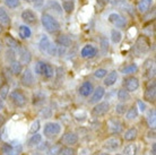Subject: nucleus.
Here are the masks:
<instances>
[{
	"label": "nucleus",
	"mask_w": 156,
	"mask_h": 155,
	"mask_svg": "<svg viewBox=\"0 0 156 155\" xmlns=\"http://www.w3.org/2000/svg\"><path fill=\"white\" fill-rule=\"evenodd\" d=\"M40 20H41L43 28L49 34H57L61 30V24H60V22L49 12H43Z\"/></svg>",
	"instance_id": "obj_1"
},
{
	"label": "nucleus",
	"mask_w": 156,
	"mask_h": 155,
	"mask_svg": "<svg viewBox=\"0 0 156 155\" xmlns=\"http://www.w3.org/2000/svg\"><path fill=\"white\" fill-rule=\"evenodd\" d=\"M34 71H35L36 75L42 76L45 79H52L55 74V67L52 66L50 62L44 61V60H39V61L35 62Z\"/></svg>",
	"instance_id": "obj_2"
},
{
	"label": "nucleus",
	"mask_w": 156,
	"mask_h": 155,
	"mask_svg": "<svg viewBox=\"0 0 156 155\" xmlns=\"http://www.w3.org/2000/svg\"><path fill=\"white\" fill-rule=\"evenodd\" d=\"M9 100L12 104L15 105L16 108H25L28 103V99L27 95L24 93L23 89L20 88H15L12 89V92L9 93Z\"/></svg>",
	"instance_id": "obj_3"
},
{
	"label": "nucleus",
	"mask_w": 156,
	"mask_h": 155,
	"mask_svg": "<svg viewBox=\"0 0 156 155\" xmlns=\"http://www.w3.org/2000/svg\"><path fill=\"white\" fill-rule=\"evenodd\" d=\"M61 134V124L55 121H49L43 127V135L48 139H53Z\"/></svg>",
	"instance_id": "obj_4"
},
{
	"label": "nucleus",
	"mask_w": 156,
	"mask_h": 155,
	"mask_svg": "<svg viewBox=\"0 0 156 155\" xmlns=\"http://www.w3.org/2000/svg\"><path fill=\"white\" fill-rule=\"evenodd\" d=\"M20 85L25 87V88H33L35 85V76L34 73L32 71L31 68L26 67L25 69H23L22 74L20 75Z\"/></svg>",
	"instance_id": "obj_5"
},
{
	"label": "nucleus",
	"mask_w": 156,
	"mask_h": 155,
	"mask_svg": "<svg viewBox=\"0 0 156 155\" xmlns=\"http://www.w3.org/2000/svg\"><path fill=\"white\" fill-rule=\"evenodd\" d=\"M149 41L145 35H139L136 40V43L133 45V53L136 56H141V54L147 53L149 50Z\"/></svg>",
	"instance_id": "obj_6"
},
{
	"label": "nucleus",
	"mask_w": 156,
	"mask_h": 155,
	"mask_svg": "<svg viewBox=\"0 0 156 155\" xmlns=\"http://www.w3.org/2000/svg\"><path fill=\"white\" fill-rule=\"evenodd\" d=\"M122 87L126 91H128L129 93H135L140 87V81H139V78L137 77V76L129 75V76L123 78V81H122Z\"/></svg>",
	"instance_id": "obj_7"
},
{
	"label": "nucleus",
	"mask_w": 156,
	"mask_h": 155,
	"mask_svg": "<svg viewBox=\"0 0 156 155\" xmlns=\"http://www.w3.org/2000/svg\"><path fill=\"white\" fill-rule=\"evenodd\" d=\"M110 109H111V104L108 101H100L98 103L94 104L90 114L94 118H102V117L106 116L110 112Z\"/></svg>",
	"instance_id": "obj_8"
},
{
	"label": "nucleus",
	"mask_w": 156,
	"mask_h": 155,
	"mask_svg": "<svg viewBox=\"0 0 156 155\" xmlns=\"http://www.w3.org/2000/svg\"><path fill=\"white\" fill-rule=\"evenodd\" d=\"M106 128H108V132L110 135H120L123 130V122L119 118H110L109 120L106 121Z\"/></svg>",
	"instance_id": "obj_9"
},
{
	"label": "nucleus",
	"mask_w": 156,
	"mask_h": 155,
	"mask_svg": "<svg viewBox=\"0 0 156 155\" xmlns=\"http://www.w3.org/2000/svg\"><path fill=\"white\" fill-rule=\"evenodd\" d=\"M144 101L151 104H155L156 101V83L155 79L148 81L144 91Z\"/></svg>",
	"instance_id": "obj_10"
},
{
	"label": "nucleus",
	"mask_w": 156,
	"mask_h": 155,
	"mask_svg": "<svg viewBox=\"0 0 156 155\" xmlns=\"http://www.w3.org/2000/svg\"><path fill=\"white\" fill-rule=\"evenodd\" d=\"M108 20L118 30H125L127 27V20L119 13H111L108 16Z\"/></svg>",
	"instance_id": "obj_11"
},
{
	"label": "nucleus",
	"mask_w": 156,
	"mask_h": 155,
	"mask_svg": "<svg viewBox=\"0 0 156 155\" xmlns=\"http://www.w3.org/2000/svg\"><path fill=\"white\" fill-rule=\"evenodd\" d=\"M20 18L24 22V24H26V25H36L37 22H39L37 14L31 8L24 9L22 14H20Z\"/></svg>",
	"instance_id": "obj_12"
},
{
	"label": "nucleus",
	"mask_w": 156,
	"mask_h": 155,
	"mask_svg": "<svg viewBox=\"0 0 156 155\" xmlns=\"http://www.w3.org/2000/svg\"><path fill=\"white\" fill-rule=\"evenodd\" d=\"M79 140V137L75 132H63L62 136L60 137V142L59 143L62 144V146H74L78 143Z\"/></svg>",
	"instance_id": "obj_13"
},
{
	"label": "nucleus",
	"mask_w": 156,
	"mask_h": 155,
	"mask_svg": "<svg viewBox=\"0 0 156 155\" xmlns=\"http://www.w3.org/2000/svg\"><path fill=\"white\" fill-rule=\"evenodd\" d=\"M121 145H122V142H121L120 138L118 136H113V137H110L106 140H104L102 147L104 148L106 152H115L120 148Z\"/></svg>",
	"instance_id": "obj_14"
},
{
	"label": "nucleus",
	"mask_w": 156,
	"mask_h": 155,
	"mask_svg": "<svg viewBox=\"0 0 156 155\" xmlns=\"http://www.w3.org/2000/svg\"><path fill=\"white\" fill-rule=\"evenodd\" d=\"M16 52H17V57H18V61L22 63V65H25V66H27V65H30L32 61V53L31 51L28 50L26 47H23V45H20L17 50H16Z\"/></svg>",
	"instance_id": "obj_15"
},
{
	"label": "nucleus",
	"mask_w": 156,
	"mask_h": 155,
	"mask_svg": "<svg viewBox=\"0 0 156 155\" xmlns=\"http://www.w3.org/2000/svg\"><path fill=\"white\" fill-rule=\"evenodd\" d=\"M23 151L22 145L17 144V145H12V144H2V146L0 148V153L1 155H20Z\"/></svg>",
	"instance_id": "obj_16"
},
{
	"label": "nucleus",
	"mask_w": 156,
	"mask_h": 155,
	"mask_svg": "<svg viewBox=\"0 0 156 155\" xmlns=\"http://www.w3.org/2000/svg\"><path fill=\"white\" fill-rule=\"evenodd\" d=\"M105 96V87L104 86H98V87H94V91L92 92L88 100V104H96L100 101L103 100V97Z\"/></svg>",
	"instance_id": "obj_17"
},
{
	"label": "nucleus",
	"mask_w": 156,
	"mask_h": 155,
	"mask_svg": "<svg viewBox=\"0 0 156 155\" xmlns=\"http://www.w3.org/2000/svg\"><path fill=\"white\" fill-rule=\"evenodd\" d=\"M98 53V49L94 44H85L80 49V57L83 59H93Z\"/></svg>",
	"instance_id": "obj_18"
},
{
	"label": "nucleus",
	"mask_w": 156,
	"mask_h": 155,
	"mask_svg": "<svg viewBox=\"0 0 156 155\" xmlns=\"http://www.w3.org/2000/svg\"><path fill=\"white\" fill-rule=\"evenodd\" d=\"M93 91H94L93 83H92L90 81H83L82 84H80V86H79L78 93H79L80 96L87 99V97L90 96V94H92Z\"/></svg>",
	"instance_id": "obj_19"
},
{
	"label": "nucleus",
	"mask_w": 156,
	"mask_h": 155,
	"mask_svg": "<svg viewBox=\"0 0 156 155\" xmlns=\"http://www.w3.org/2000/svg\"><path fill=\"white\" fill-rule=\"evenodd\" d=\"M118 79H119V71H117V70L109 71L105 77L103 78V85H104V87H112L117 84Z\"/></svg>",
	"instance_id": "obj_20"
},
{
	"label": "nucleus",
	"mask_w": 156,
	"mask_h": 155,
	"mask_svg": "<svg viewBox=\"0 0 156 155\" xmlns=\"http://www.w3.org/2000/svg\"><path fill=\"white\" fill-rule=\"evenodd\" d=\"M0 25L4 28H9L12 26V18L4 6H0Z\"/></svg>",
	"instance_id": "obj_21"
},
{
	"label": "nucleus",
	"mask_w": 156,
	"mask_h": 155,
	"mask_svg": "<svg viewBox=\"0 0 156 155\" xmlns=\"http://www.w3.org/2000/svg\"><path fill=\"white\" fill-rule=\"evenodd\" d=\"M2 43H4V45L7 48V49H14V50H17V49L22 45L20 41H17V40L10 34L5 35L4 40H2Z\"/></svg>",
	"instance_id": "obj_22"
},
{
	"label": "nucleus",
	"mask_w": 156,
	"mask_h": 155,
	"mask_svg": "<svg viewBox=\"0 0 156 155\" xmlns=\"http://www.w3.org/2000/svg\"><path fill=\"white\" fill-rule=\"evenodd\" d=\"M55 43L58 45V47H62V48H70L73 45V40L69 35L67 34H60L59 36H57Z\"/></svg>",
	"instance_id": "obj_23"
},
{
	"label": "nucleus",
	"mask_w": 156,
	"mask_h": 155,
	"mask_svg": "<svg viewBox=\"0 0 156 155\" xmlns=\"http://www.w3.org/2000/svg\"><path fill=\"white\" fill-rule=\"evenodd\" d=\"M51 40L49 39V36L45 34H43L41 36V39L39 41V50L41 53L43 54H48V51H49V48L51 45Z\"/></svg>",
	"instance_id": "obj_24"
},
{
	"label": "nucleus",
	"mask_w": 156,
	"mask_h": 155,
	"mask_svg": "<svg viewBox=\"0 0 156 155\" xmlns=\"http://www.w3.org/2000/svg\"><path fill=\"white\" fill-rule=\"evenodd\" d=\"M47 7L49 9V12H52L53 14L58 16H62L63 10L61 7V4H59L57 0H49L47 4Z\"/></svg>",
	"instance_id": "obj_25"
},
{
	"label": "nucleus",
	"mask_w": 156,
	"mask_h": 155,
	"mask_svg": "<svg viewBox=\"0 0 156 155\" xmlns=\"http://www.w3.org/2000/svg\"><path fill=\"white\" fill-rule=\"evenodd\" d=\"M98 49L101 51L102 56H106L110 50V40L105 35H101L98 39Z\"/></svg>",
	"instance_id": "obj_26"
},
{
	"label": "nucleus",
	"mask_w": 156,
	"mask_h": 155,
	"mask_svg": "<svg viewBox=\"0 0 156 155\" xmlns=\"http://www.w3.org/2000/svg\"><path fill=\"white\" fill-rule=\"evenodd\" d=\"M8 68H9V70H10V73H12V76L18 77V76L22 74V71H23L24 66L20 63V61H18V60H17V59H16V60H14L12 62H10V63H9Z\"/></svg>",
	"instance_id": "obj_27"
},
{
	"label": "nucleus",
	"mask_w": 156,
	"mask_h": 155,
	"mask_svg": "<svg viewBox=\"0 0 156 155\" xmlns=\"http://www.w3.org/2000/svg\"><path fill=\"white\" fill-rule=\"evenodd\" d=\"M18 36L20 40H30L32 38V30L28 25L22 24L18 27Z\"/></svg>",
	"instance_id": "obj_28"
},
{
	"label": "nucleus",
	"mask_w": 156,
	"mask_h": 155,
	"mask_svg": "<svg viewBox=\"0 0 156 155\" xmlns=\"http://www.w3.org/2000/svg\"><path fill=\"white\" fill-rule=\"evenodd\" d=\"M126 119L128 121H133L136 120L137 118H138V116H139V110H138V108H137L136 104H133L131 106H129L128 109H127V111H126Z\"/></svg>",
	"instance_id": "obj_29"
},
{
	"label": "nucleus",
	"mask_w": 156,
	"mask_h": 155,
	"mask_svg": "<svg viewBox=\"0 0 156 155\" xmlns=\"http://www.w3.org/2000/svg\"><path fill=\"white\" fill-rule=\"evenodd\" d=\"M138 137V129L136 127H131L129 128L128 130H126L125 134H123V139L128 143H131V142H135Z\"/></svg>",
	"instance_id": "obj_30"
},
{
	"label": "nucleus",
	"mask_w": 156,
	"mask_h": 155,
	"mask_svg": "<svg viewBox=\"0 0 156 155\" xmlns=\"http://www.w3.org/2000/svg\"><path fill=\"white\" fill-rule=\"evenodd\" d=\"M153 5V0H139L137 5V9L140 14H145L151 9Z\"/></svg>",
	"instance_id": "obj_31"
},
{
	"label": "nucleus",
	"mask_w": 156,
	"mask_h": 155,
	"mask_svg": "<svg viewBox=\"0 0 156 155\" xmlns=\"http://www.w3.org/2000/svg\"><path fill=\"white\" fill-rule=\"evenodd\" d=\"M138 66H137V63H135V62H133V63H129V65H126L125 67H122L120 69V73L122 75H127V76H129V75H133L136 74L137 71H138Z\"/></svg>",
	"instance_id": "obj_32"
},
{
	"label": "nucleus",
	"mask_w": 156,
	"mask_h": 155,
	"mask_svg": "<svg viewBox=\"0 0 156 155\" xmlns=\"http://www.w3.org/2000/svg\"><path fill=\"white\" fill-rule=\"evenodd\" d=\"M117 97L118 101L122 102V103H127L131 100V93H129L128 91H126L123 87H121L120 89H118L117 93Z\"/></svg>",
	"instance_id": "obj_33"
},
{
	"label": "nucleus",
	"mask_w": 156,
	"mask_h": 155,
	"mask_svg": "<svg viewBox=\"0 0 156 155\" xmlns=\"http://www.w3.org/2000/svg\"><path fill=\"white\" fill-rule=\"evenodd\" d=\"M122 32L121 30H118V28H112L111 32H110V39H111V42L113 44H119V43L122 41Z\"/></svg>",
	"instance_id": "obj_34"
},
{
	"label": "nucleus",
	"mask_w": 156,
	"mask_h": 155,
	"mask_svg": "<svg viewBox=\"0 0 156 155\" xmlns=\"http://www.w3.org/2000/svg\"><path fill=\"white\" fill-rule=\"evenodd\" d=\"M61 7L63 13L70 15L75 10V0H61Z\"/></svg>",
	"instance_id": "obj_35"
},
{
	"label": "nucleus",
	"mask_w": 156,
	"mask_h": 155,
	"mask_svg": "<svg viewBox=\"0 0 156 155\" xmlns=\"http://www.w3.org/2000/svg\"><path fill=\"white\" fill-rule=\"evenodd\" d=\"M147 124L151 129H155L156 127V111L155 109H151L147 113V118H146Z\"/></svg>",
	"instance_id": "obj_36"
},
{
	"label": "nucleus",
	"mask_w": 156,
	"mask_h": 155,
	"mask_svg": "<svg viewBox=\"0 0 156 155\" xmlns=\"http://www.w3.org/2000/svg\"><path fill=\"white\" fill-rule=\"evenodd\" d=\"M42 143V135L36 132V134H33V135L30 137V139L27 142L28 147H35V146H39L40 144Z\"/></svg>",
	"instance_id": "obj_37"
},
{
	"label": "nucleus",
	"mask_w": 156,
	"mask_h": 155,
	"mask_svg": "<svg viewBox=\"0 0 156 155\" xmlns=\"http://www.w3.org/2000/svg\"><path fill=\"white\" fill-rule=\"evenodd\" d=\"M136 154H137V145L136 143L131 142V143L126 145L121 155H136Z\"/></svg>",
	"instance_id": "obj_38"
},
{
	"label": "nucleus",
	"mask_w": 156,
	"mask_h": 155,
	"mask_svg": "<svg viewBox=\"0 0 156 155\" xmlns=\"http://www.w3.org/2000/svg\"><path fill=\"white\" fill-rule=\"evenodd\" d=\"M61 147H62V144L61 143H55L53 145H50L48 147L47 155H59Z\"/></svg>",
	"instance_id": "obj_39"
},
{
	"label": "nucleus",
	"mask_w": 156,
	"mask_h": 155,
	"mask_svg": "<svg viewBox=\"0 0 156 155\" xmlns=\"http://www.w3.org/2000/svg\"><path fill=\"white\" fill-rule=\"evenodd\" d=\"M16 59H17V52H16V50H14V49H7L6 52H5V60H6V62L10 63L14 60H16Z\"/></svg>",
	"instance_id": "obj_40"
},
{
	"label": "nucleus",
	"mask_w": 156,
	"mask_h": 155,
	"mask_svg": "<svg viewBox=\"0 0 156 155\" xmlns=\"http://www.w3.org/2000/svg\"><path fill=\"white\" fill-rule=\"evenodd\" d=\"M9 93H10V85L5 81L4 84L0 86V97L2 100H6L8 95H9Z\"/></svg>",
	"instance_id": "obj_41"
},
{
	"label": "nucleus",
	"mask_w": 156,
	"mask_h": 155,
	"mask_svg": "<svg viewBox=\"0 0 156 155\" xmlns=\"http://www.w3.org/2000/svg\"><path fill=\"white\" fill-rule=\"evenodd\" d=\"M59 155H77V151L74 146H62Z\"/></svg>",
	"instance_id": "obj_42"
},
{
	"label": "nucleus",
	"mask_w": 156,
	"mask_h": 155,
	"mask_svg": "<svg viewBox=\"0 0 156 155\" xmlns=\"http://www.w3.org/2000/svg\"><path fill=\"white\" fill-rule=\"evenodd\" d=\"M155 71H156L155 65H153L152 67H149V68H147V69H145L144 77H145V78H147L148 81L155 79Z\"/></svg>",
	"instance_id": "obj_43"
},
{
	"label": "nucleus",
	"mask_w": 156,
	"mask_h": 155,
	"mask_svg": "<svg viewBox=\"0 0 156 155\" xmlns=\"http://www.w3.org/2000/svg\"><path fill=\"white\" fill-rule=\"evenodd\" d=\"M127 109H128V105L127 103H122V102H119L117 105H115V113H117L118 116H123L127 111Z\"/></svg>",
	"instance_id": "obj_44"
},
{
	"label": "nucleus",
	"mask_w": 156,
	"mask_h": 155,
	"mask_svg": "<svg viewBox=\"0 0 156 155\" xmlns=\"http://www.w3.org/2000/svg\"><path fill=\"white\" fill-rule=\"evenodd\" d=\"M4 4L9 9H16L20 6V0H4Z\"/></svg>",
	"instance_id": "obj_45"
},
{
	"label": "nucleus",
	"mask_w": 156,
	"mask_h": 155,
	"mask_svg": "<svg viewBox=\"0 0 156 155\" xmlns=\"http://www.w3.org/2000/svg\"><path fill=\"white\" fill-rule=\"evenodd\" d=\"M108 73H109V71H108V69H105V68H98V69H96L94 71L93 75L96 79H103V78L106 76Z\"/></svg>",
	"instance_id": "obj_46"
},
{
	"label": "nucleus",
	"mask_w": 156,
	"mask_h": 155,
	"mask_svg": "<svg viewBox=\"0 0 156 155\" xmlns=\"http://www.w3.org/2000/svg\"><path fill=\"white\" fill-rule=\"evenodd\" d=\"M40 128H41V124H40V120L39 119H36L32 122L31 127H30V134H36V132H39Z\"/></svg>",
	"instance_id": "obj_47"
},
{
	"label": "nucleus",
	"mask_w": 156,
	"mask_h": 155,
	"mask_svg": "<svg viewBox=\"0 0 156 155\" xmlns=\"http://www.w3.org/2000/svg\"><path fill=\"white\" fill-rule=\"evenodd\" d=\"M48 56H51V57H57L58 56V45L55 43H51L49 51H48Z\"/></svg>",
	"instance_id": "obj_48"
},
{
	"label": "nucleus",
	"mask_w": 156,
	"mask_h": 155,
	"mask_svg": "<svg viewBox=\"0 0 156 155\" xmlns=\"http://www.w3.org/2000/svg\"><path fill=\"white\" fill-rule=\"evenodd\" d=\"M45 0H28V4H32L35 9H41L44 6Z\"/></svg>",
	"instance_id": "obj_49"
},
{
	"label": "nucleus",
	"mask_w": 156,
	"mask_h": 155,
	"mask_svg": "<svg viewBox=\"0 0 156 155\" xmlns=\"http://www.w3.org/2000/svg\"><path fill=\"white\" fill-rule=\"evenodd\" d=\"M136 105H137V108H138V110H139L140 112H143V113H144L145 111L147 110V106H146V104H145V103L141 101V100H139V101L137 102Z\"/></svg>",
	"instance_id": "obj_50"
},
{
	"label": "nucleus",
	"mask_w": 156,
	"mask_h": 155,
	"mask_svg": "<svg viewBox=\"0 0 156 155\" xmlns=\"http://www.w3.org/2000/svg\"><path fill=\"white\" fill-rule=\"evenodd\" d=\"M151 154L152 155H156V143L154 142L152 145V148H151Z\"/></svg>",
	"instance_id": "obj_51"
},
{
	"label": "nucleus",
	"mask_w": 156,
	"mask_h": 155,
	"mask_svg": "<svg viewBox=\"0 0 156 155\" xmlns=\"http://www.w3.org/2000/svg\"><path fill=\"white\" fill-rule=\"evenodd\" d=\"M6 106V103H5V100H2L1 97H0V111H2Z\"/></svg>",
	"instance_id": "obj_52"
},
{
	"label": "nucleus",
	"mask_w": 156,
	"mask_h": 155,
	"mask_svg": "<svg viewBox=\"0 0 156 155\" xmlns=\"http://www.w3.org/2000/svg\"><path fill=\"white\" fill-rule=\"evenodd\" d=\"M5 81H5V78H4V76H2V74H0V86L2 85Z\"/></svg>",
	"instance_id": "obj_53"
},
{
	"label": "nucleus",
	"mask_w": 156,
	"mask_h": 155,
	"mask_svg": "<svg viewBox=\"0 0 156 155\" xmlns=\"http://www.w3.org/2000/svg\"><path fill=\"white\" fill-rule=\"evenodd\" d=\"M2 50H4V43H2V41L0 40V54L2 53Z\"/></svg>",
	"instance_id": "obj_54"
},
{
	"label": "nucleus",
	"mask_w": 156,
	"mask_h": 155,
	"mask_svg": "<svg viewBox=\"0 0 156 155\" xmlns=\"http://www.w3.org/2000/svg\"><path fill=\"white\" fill-rule=\"evenodd\" d=\"M98 155H111V154H109V152H102V153H100Z\"/></svg>",
	"instance_id": "obj_55"
},
{
	"label": "nucleus",
	"mask_w": 156,
	"mask_h": 155,
	"mask_svg": "<svg viewBox=\"0 0 156 155\" xmlns=\"http://www.w3.org/2000/svg\"><path fill=\"white\" fill-rule=\"evenodd\" d=\"M4 30H5L4 27H2V26H1V25H0V35H1V34H2V33H4Z\"/></svg>",
	"instance_id": "obj_56"
},
{
	"label": "nucleus",
	"mask_w": 156,
	"mask_h": 155,
	"mask_svg": "<svg viewBox=\"0 0 156 155\" xmlns=\"http://www.w3.org/2000/svg\"><path fill=\"white\" fill-rule=\"evenodd\" d=\"M24 1H25V2H27V4H28V0H24Z\"/></svg>",
	"instance_id": "obj_57"
},
{
	"label": "nucleus",
	"mask_w": 156,
	"mask_h": 155,
	"mask_svg": "<svg viewBox=\"0 0 156 155\" xmlns=\"http://www.w3.org/2000/svg\"><path fill=\"white\" fill-rule=\"evenodd\" d=\"M115 155H121V154H115Z\"/></svg>",
	"instance_id": "obj_58"
}]
</instances>
